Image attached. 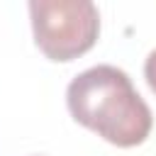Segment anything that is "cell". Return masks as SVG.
I'll use <instances>...</instances> for the list:
<instances>
[{
  "mask_svg": "<svg viewBox=\"0 0 156 156\" xmlns=\"http://www.w3.org/2000/svg\"><path fill=\"white\" fill-rule=\"evenodd\" d=\"M144 78H146V83H149V88L156 93V49L146 56V61H144Z\"/></svg>",
  "mask_w": 156,
  "mask_h": 156,
  "instance_id": "obj_3",
  "label": "cell"
},
{
  "mask_svg": "<svg viewBox=\"0 0 156 156\" xmlns=\"http://www.w3.org/2000/svg\"><path fill=\"white\" fill-rule=\"evenodd\" d=\"M66 105L78 124L119 149L144 144L154 127L149 105L117 66L100 63L78 73L66 88Z\"/></svg>",
  "mask_w": 156,
  "mask_h": 156,
  "instance_id": "obj_1",
  "label": "cell"
},
{
  "mask_svg": "<svg viewBox=\"0 0 156 156\" xmlns=\"http://www.w3.org/2000/svg\"><path fill=\"white\" fill-rule=\"evenodd\" d=\"M29 22L37 49L49 61H73L100 34V12L90 0H32Z\"/></svg>",
  "mask_w": 156,
  "mask_h": 156,
  "instance_id": "obj_2",
  "label": "cell"
}]
</instances>
